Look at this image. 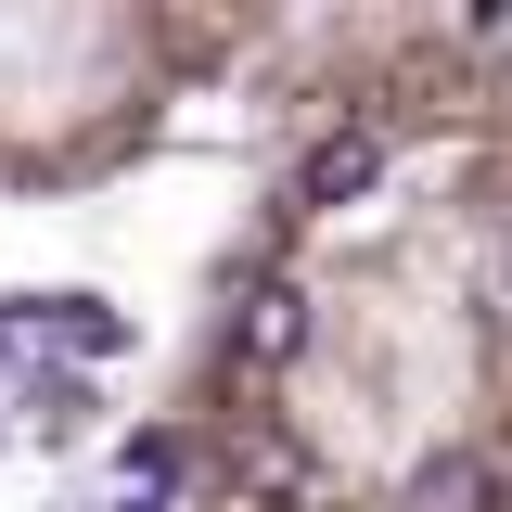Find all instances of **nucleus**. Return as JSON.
I'll list each match as a JSON object with an SVG mask.
<instances>
[{
	"mask_svg": "<svg viewBox=\"0 0 512 512\" xmlns=\"http://www.w3.org/2000/svg\"><path fill=\"white\" fill-rule=\"evenodd\" d=\"M128 512H512V52L410 39L308 116Z\"/></svg>",
	"mask_w": 512,
	"mask_h": 512,
	"instance_id": "1",
	"label": "nucleus"
}]
</instances>
